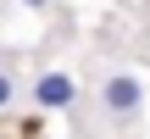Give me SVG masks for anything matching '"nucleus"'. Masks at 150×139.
I'll return each instance as SVG.
<instances>
[{
  "label": "nucleus",
  "mask_w": 150,
  "mask_h": 139,
  "mask_svg": "<svg viewBox=\"0 0 150 139\" xmlns=\"http://www.w3.org/2000/svg\"><path fill=\"white\" fill-rule=\"evenodd\" d=\"M106 106H111V111H134V106H139V84H134V78H111V84H106Z\"/></svg>",
  "instance_id": "f257e3e1"
},
{
  "label": "nucleus",
  "mask_w": 150,
  "mask_h": 139,
  "mask_svg": "<svg viewBox=\"0 0 150 139\" xmlns=\"http://www.w3.org/2000/svg\"><path fill=\"white\" fill-rule=\"evenodd\" d=\"M33 95H39V106H67V100H72V84H67V78H45Z\"/></svg>",
  "instance_id": "f03ea898"
},
{
  "label": "nucleus",
  "mask_w": 150,
  "mask_h": 139,
  "mask_svg": "<svg viewBox=\"0 0 150 139\" xmlns=\"http://www.w3.org/2000/svg\"><path fill=\"white\" fill-rule=\"evenodd\" d=\"M22 6H45V0H22Z\"/></svg>",
  "instance_id": "20e7f679"
},
{
  "label": "nucleus",
  "mask_w": 150,
  "mask_h": 139,
  "mask_svg": "<svg viewBox=\"0 0 150 139\" xmlns=\"http://www.w3.org/2000/svg\"><path fill=\"white\" fill-rule=\"evenodd\" d=\"M6 100H11V84H6V78H0V106H6Z\"/></svg>",
  "instance_id": "7ed1b4c3"
}]
</instances>
